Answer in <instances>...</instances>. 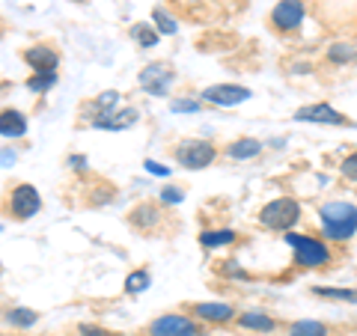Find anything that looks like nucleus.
I'll use <instances>...</instances> for the list:
<instances>
[{
    "label": "nucleus",
    "mask_w": 357,
    "mask_h": 336,
    "mask_svg": "<svg viewBox=\"0 0 357 336\" xmlns=\"http://www.w3.org/2000/svg\"><path fill=\"white\" fill-rule=\"evenodd\" d=\"M81 336H110L105 328H96V324H81Z\"/></svg>",
    "instance_id": "nucleus-29"
},
{
    "label": "nucleus",
    "mask_w": 357,
    "mask_h": 336,
    "mask_svg": "<svg viewBox=\"0 0 357 336\" xmlns=\"http://www.w3.org/2000/svg\"><path fill=\"white\" fill-rule=\"evenodd\" d=\"M248 98H250V89L236 86V84H218V86L203 89V102L218 105V107H232V105L248 102Z\"/></svg>",
    "instance_id": "nucleus-6"
},
{
    "label": "nucleus",
    "mask_w": 357,
    "mask_h": 336,
    "mask_svg": "<svg viewBox=\"0 0 357 336\" xmlns=\"http://www.w3.org/2000/svg\"><path fill=\"white\" fill-rule=\"evenodd\" d=\"M134 119H137V114H134V110H122V114H116V116H102V119H96V125H98V128L116 131V128L134 125Z\"/></svg>",
    "instance_id": "nucleus-16"
},
{
    "label": "nucleus",
    "mask_w": 357,
    "mask_h": 336,
    "mask_svg": "<svg viewBox=\"0 0 357 336\" xmlns=\"http://www.w3.org/2000/svg\"><path fill=\"white\" fill-rule=\"evenodd\" d=\"M321 223H325V235L333 241L351 238L357 229V208L351 203H328L321 206Z\"/></svg>",
    "instance_id": "nucleus-1"
},
{
    "label": "nucleus",
    "mask_w": 357,
    "mask_h": 336,
    "mask_svg": "<svg viewBox=\"0 0 357 336\" xmlns=\"http://www.w3.org/2000/svg\"><path fill=\"white\" fill-rule=\"evenodd\" d=\"M295 119H301V122H325V125H345V119L342 114H337L331 105H310V107H301L298 114H295Z\"/></svg>",
    "instance_id": "nucleus-9"
},
{
    "label": "nucleus",
    "mask_w": 357,
    "mask_h": 336,
    "mask_svg": "<svg viewBox=\"0 0 357 336\" xmlns=\"http://www.w3.org/2000/svg\"><path fill=\"white\" fill-rule=\"evenodd\" d=\"M292 336H328V328L321 321H298L292 324Z\"/></svg>",
    "instance_id": "nucleus-20"
},
{
    "label": "nucleus",
    "mask_w": 357,
    "mask_h": 336,
    "mask_svg": "<svg viewBox=\"0 0 357 336\" xmlns=\"http://www.w3.org/2000/svg\"><path fill=\"white\" fill-rule=\"evenodd\" d=\"M146 170H149V173H158V176H167V173H170V170H167V167L155 164V161H146Z\"/></svg>",
    "instance_id": "nucleus-30"
},
{
    "label": "nucleus",
    "mask_w": 357,
    "mask_h": 336,
    "mask_svg": "<svg viewBox=\"0 0 357 336\" xmlns=\"http://www.w3.org/2000/svg\"><path fill=\"white\" fill-rule=\"evenodd\" d=\"M146 286H149V274H146V271H134V274L126 280V289H128V292H143Z\"/></svg>",
    "instance_id": "nucleus-25"
},
{
    "label": "nucleus",
    "mask_w": 357,
    "mask_h": 336,
    "mask_svg": "<svg viewBox=\"0 0 357 336\" xmlns=\"http://www.w3.org/2000/svg\"><path fill=\"white\" fill-rule=\"evenodd\" d=\"M316 295L321 298H333V300H351V304H357V292L354 289H312Z\"/></svg>",
    "instance_id": "nucleus-22"
},
{
    "label": "nucleus",
    "mask_w": 357,
    "mask_h": 336,
    "mask_svg": "<svg viewBox=\"0 0 357 336\" xmlns=\"http://www.w3.org/2000/svg\"><path fill=\"white\" fill-rule=\"evenodd\" d=\"M176 161L188 167V170H203L215 161V146L206 140H185L182 146L176 149Z\"/></svg>",
    "instance_id": "nucleus-4"
},
{
    "label": "nucleus",
    "mask_w": 357,
    "mask_h": 336,
    "mask_svg": "<svg viewBox=\"0 0 357 336\" xmlns=\"http://www.w3.org/2000/svg\"><path fill=\"white\" fill-rule=\"evenodd\" d=\"M194 312L206 321H229L232 319V307L229 304H197Z\"/></svg>",
    "instance_id": "nucleus-13"
},
{
    "label": "nucleus",
    "mask_w": 357,
    "mask_h": 336,
    "mask_svg": "<svg viewBox=\"0 0 357 336\" xmlns=\"http://www.w3.org/2000/svg\"><path fill=\"white\" fill-rule=\"evenodd\" d=\"M340 170H342V176H345V178H351V182H357V152H354V155H349V158L342 161Z\"/></svg>",
    "instance_id": "nucleus-27"
},
{
    "label": "nucleus",
    "mask_w": 357,
    "mask_h": 336,
    "mask_svg": "<svg viewBox=\"0 0 357 336\" xmlns=\"http://www.w3.org/2000/svg\"><path fill=\"white\" fill-rule=\"evenodd\" d=\"M173 81V72H167V66H146L143 69V75H140V84L146 86V89H152V93H164V86Z\"/></svg>",
    "instance_id": "nucleus-11"
},
{
    "label": "nucleus",
    "mask_w": 357,
    "mask_h": 336,
    "mask_svg": "<svg viewBox=\"0 0 357 336\" xmlns=\"http://www.w3.org/2000/svg\"><path fill=\"white\" fill-rule=\"evenodd\" d=\"M24 60L33 66L36 72H54L57 69V54H54L51 48H45V45H36V48H27L24 51Z\"/></svg>",
    "instance_id": "nucleus-10"
},
{
    "label": "nucleus",
    "mask_w": 357,
    "mask_h": 336,
    "mask_svg": "<svg viewBox=\"0 0 357 336\" xmlns=\"http://www.w3.org/2000/svg\"><path fill=\"white\" fill-rule=\"evenodd\" d=\"M9 208H13V215L18 220H27L33 217L36 211L42 208V199H39V190L33 185H18L13 190V203H9Z\"/></svg>",
    "instance_id": "nucleus-8"
},
{
    "label": "nucleus",
    "mask_w": 357,
    "mask_h": 336,
    "mask_svg": "<svg viewBox=\"0 0 357 336\" xmlns=\"http://www.w3.org/2000/svg\"><path fill=\"white\" fill-rule=\"evenodd\" d=\"M301 21H304V3H301V0H280L271 13V24L283 33L298 30Z\"/></svg>",
    "instance_id": "nucleus-7"
},
{
    "label": "nucleus",
    "mask_w": 357,
    "mask_h": 336,
    "mask_svg": "<svg viewBox=\"0 0 357 336\" xmlns=\"http://www.w3.org/2000/svg\"><path fill=\"white\" fill-rule=\"evenodd\" d=\"M131 36L137 39V42L143 45V48H152V45L158 42V30H152L149 24H137V27L131 30Z\"/></svg>",
    "instance_id": "nucleus-21"
},
{
    "label": "nucleus",
    "mask_w": 357,
    "mask_h": 336,
    "mask_svg": "<svg viewBox=\"0 0 357 336\" xmlns=\"http://www.w3.org/2000/svg\"><path fill=\"white\" fill-rule=\"evenodd\" d=\"M173 110H197L194 102H173Z\"/></svg>",
    "instance_id": "nucleus-31"
},
{
    "label": "nucleus",
    "mask_w": 357,
    "mask_h": 336,
    "mask_svg": "<svg viewBox=\"0 0 357 336\" xmlns=\"http://www.w3.org/2000/svg\"><path fill=\"white\" fill-rule=\"evenodd\" d=\"M286 241H289V247L295 250L298 265H304V268H319V265H325V262L331 259V253H328L325 244L316 241V238H310V235L289 232Z\"/></svg>",
    "instance_id": "nucleus-2"
},
{
    "label": "nucleus",
    "mask_w": 357,
    "mask_h": 336,
    "mask_svg": "<svg viewBox=\"0 0 357 336\" xmlns=\"http://www.w3.org/2000/svg\"><path fill=\"white\" fill-rule=\"evenodd\" d=\"M328 57L333 63H349V60H354V48H351V45H331Z\"/></svg>",
    "instance_id": "nucleus-24"
},
{
    "label": "nucleus",
    "mask_w": 357,
    "mask_h": 336,
    "mask_svg": "<svg viewBox=\"0 0 357 336\" xmlns=\"http://www.w3.org/2000/svg\"><path fill=\"white\" fill-rule=\"evenodd\" d=\"M0 131H3V137H21L27 131V119L18 110H3L0 114Z\"/></svg>",
    "instance_id": "nucleus-12"
},
{
    "label": "nucleus",
    "mask_w": 357,
    "mask_h": 336,
    "mask_svg": "<svg viewBox=\"0 0 357 336\" xmlns=\"http://www.w3.org/2000/svg\"><path fill=\"white\" fill-rule=\"evenodd\" d=\"M54 84H57V72H36L27 81V89H33V93H45V89H51Z\"/></svg>",
    "instance_id": "nucleus-19"
},
{
    "label": "nucleus",
    "mask_w": 357,
    "mask_h": 336,
    "mask_svg": "<svg viewBox=\"0 0 357 336\" xmlns=\"http://www.w3.org/2000/svg\"><path fill=\"white\" fill-rule=\"evenodd\" d=\"M182 190H178V188H164V194H161V199H164V203H182Z\"/></svg>",
    "instance_id": "nucleus-28"
},
{
    "label": "nucleus",
    "mask_w": 357,
    "mask_h": 336,
    "mask_svg": "<svg viewBox=\"0 0 357 336\" xmlns=\"http://www.w3.org/2000/svg\"><path fill=\"white\" fill-rule=\"evenodd\" d=\"M149 336H199V328L188 316H161L149 324Z\"/></svg>",
    "instance_id": "nucleus-5"
},
{
    "label": "nucleus",
    "mask_w": 357,
    "mask_h": 336,
    "mask_svg": "<svg viewBox=\"0 0 357 336\" xmlns=\"http://www.w3.org/2000/svg\"><path fill=\"white\" fill-rule=\"evenodd\" d=\"M236 241V232L232 229H218V232H199V244L203 247H223V244Z\"/></svg>",
    "instance_id": "nucleus-18"
},
{
    "label": "nucleus",
    "mask_w": 357,
    "mask_h": 336,
    "mask_svg": "<svg viewBox=\"0 0 357 336\" xmlns=\"http://www.w3.org/2000/svg\"><path fill=\"white\" fill-rule=\"evenodd\" d=\"M131 223L137 229H149V227H155L158 223V208H155L152 203H143V206H137L131 211Z\"/></svg>",
    "instance_id": "nucleus-14"
},
{
    "label": "nucleus",
    "mask_w": 357,
    "mask_h": 336,
    "mask_svg": "<svg viewBox=\"0 0 357 336\" xmlns=\"http://www.w3.org/2000/svg\"><path fill=\"white\" fill-rule=\"evenodd\" d=\"M259 152H262V143H259V140H250V137L236 140V143H232V146L227 149L229 158H238V161L253 158V155H259Z\"/></svg>",
    "instance_id": "nucleus-15"
},
{
    "label": "nucleus",
    "mask_w": 357,
    "mask_h": 336,
    "mask_svg": "<svg viewBox=\"0 0 357 336\" xmlns=\"http://www.w3.org/2000/svg\"><path fill=\"white\" fill-rule=\"evenodd\" d=\"M301 217V206L295 203V199H274V203H268L262 211H259V220H262V227L268 229H289V227H295Z\"/></svg>",
    "instance_id": "nucleus-3"
},
{
    "label": "nucleus",
    "mask_w": 357,
    "mask_h": 336,
    "mask_svg": "<svg viewBox=\"0 0 357 336\" xmlns=\"http://www.w3.org/2000/svg\"><path fill=\"white\" fill-rule=\"evenodd\" d=\"M152 18H155V24H158V30H161V33H176V21H173L170 15H167L164 9H155Z\"/></svg>",
    "instance_id": "nucleus-26"
},
{
    "label": "nucleus",
    "mask_w": 357,
    "mask_h": 336,
    "mask_svg": "<svg viewBox=\"0 0 357 336\" xmlns=\"http://www.w3.org/2000/svg\"><path fill=\"white\" fill-rule=\"evenodd\" d=\"M9 321L15 324V328H30V324H36V310H13L9 312Z\"/></svg>",
    "instance_id": "nucleus-23"
},
{
    "label": "nucleus",
    "mask_w": 357,
    "mask_h": 336,
    "mask_svg": "<svg viewBox=\"0 0 357 336\" xmlns=\"http://www.w3.org/2000/svg\"><path fill=\"white\" fill-rule=\"evenodd\" d=\"M69 164L75 167V170H84V167H86V158H77V155H72V158H69Z\"/></svg>",
    "instance_id": "nucleus-32"
},
{
    "label": "nucleus",
    "mask_w": 357,
    "mask_h": 336,
    "mask_svg": "<svg viewBox=\"0 0 357 336\" xmlns=\"http://www.w3.org/2000/svg\"><path fill=\"white\" fill-rule=\"evenodd\" d=\"M238 324L241 328H250V330H274L277 328V321L262 316V312H244V316L238 319Z\"/></svg>",
    "instance_id": "nucleus-17"
}]
</instances>
